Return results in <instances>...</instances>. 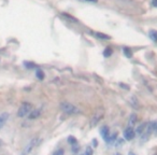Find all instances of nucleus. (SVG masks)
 Returning a JSON list of instances; mask_svg holds the SVG:
<instances>
[{"label": "nucleus", "mask_w": 157, "mask_h": 155, "mask_svg": "<svg viewBox=\"0 0 157 155\" xmlns=\"http://www.w3.org/2000/svg\"><path fill=\"white\" fill-rule=\"evenodd\" d=\"M60 109L63 110L65 113L70 114V115H73V114H78L80 112V110L75 107L74 105L70 103H67V101H63V103H60Z\"/></svg>", "instance_id": "obj_1"}, {"label": "nucleus", "mask_w": 157, "mask_h": 155, "mask_svg": "<svg viewBox=\"0 0 157 155\" xmlns=\"http://www.w3.org/2000/svg\"><path fill=\"white\" fill-rule=\"evenodd\" d=\"M31 111H33V105L29 103H24L20 107V109H18L17 116L18 118H24V116L28 115Z\"/></svg>", "instance_id": "obj_2"}, {"label": "nucleus", "mask_w": 157, "mask_h": 155, "mask_svg": "<svg viewBox=\"0 0 157 155\" xmlns=\"http://www.w3.org/2000/svg\"><path fill=\"white\" fill-rule=\"evenodd\" d=\"M40 142H41V139H40V138H35V139H33L26 146H25V149L23 150V152L21 155H28L29 153H30L31 151H33V149H35L36 146L40 143Z\"/></svg>", "instance_id": "obj_3"}, {"label": "nucleus", "mask_w": 157, "mask_h": 155, "mask_svg": "<svg viewBox=\"0 0 157 155\" xmlns=\"http://www.w3.org/2000/svg\"><path fill=\"white\" fill-rule=\"evenodd\" d=\"M135 136H136V133H135V130L131 128V126L125 129V131H124L125 140H127V141H130V140H132L133 138H135Z\"/></svg>", "instance_id": "obj_4"}, {"label": "nucleus", "mask_w": 157, "mask_h": 155, "mask_svg": "<svg viewBox=\"0 0 157 155\" xmlns=\"http://www.w3.org/2000/svg\"><path fill=\"white\" fill-rule=\"evenodd\" d=\"M100 135L101 137L103 138L105 142H109V138H110V129L108 126H103L102 128L100 129Z\"/></svg>", "instance_id": "obj_5"}, {"label": "nucleus", "mask_w": 157, "mask_h": 155, "mask_svg": "<svg viewBox=\"0 0 157 155\" xmlns=\"http://www.w3.org/2000/svg\"><path fill=\"white\" fill-rule=\"evenodd\" d=\"M42 110L41 109H36V110H33V111L30 112V113L27 115V118H28V120H35V118H38L40 115H41L42 113Z\"/></svg>", "instance_id": "obj_6"}, {"label": "nucleus", "mask_w": 157, "mask_h": 155, "mask_svg": "<svg viewBox=\"0 0 157 155\" xmlns=\"http://www.w3.org/2000/svg\"><path fill=\"white\" fill-rule=\"evenodd\" d=\"M147 124L148 123H142V124H140L139 126L136 128V130H135V133L136 134H138V135H142V134L145 131V129H146V127H147Z\"/></svg>", "instance_id": "obj_7"}, {"label": "nucleus", "mask_w": 157, "mask_h": 155, "mask_svg": "<svg viewBox=\"0 0 157 155\" xmlns=\"http://www.w3.org/2000/svg\"><path fill=\"white\" fill-rule=\"evenodd\" d=\"M8 120H9V113L5 112V113L0 114V128H1V127H2L6 123H7Z\"/></svg>", "instance_id": "obj_8"}, {"label": "nucleus", "mask_w": 157, "mask_h": 155, "mask_svg": "<svg viewBox=\"0 0 157 155\" xmlns=\"http://www.w3.org/2000/svg\"><path fill=\"white\" fill-rule=\"evenodd\" d=\"M95 36L98 38H100V39H105V40H110L111 39V37L108 35H105V33H95Z\"/></svg>", "instance_id": "obj_9"}, {"label": "nucleus", "mask_w": 157, "mask_h": 155, "mask_svg": "<svg viewBox=\"0 0 157 155\" xmlns=\"http://www.w3.org/2000/svg\"><path fill=\"white\" fill-rule=\"evenodd\" d=\"M137 123V115H136L135 113H132L130 116H129V125H133V124H136Z\"/></svg>", "instance_id": "obj_10"}, {"label": "nucleus", "mask_w": 157, "mask_h": 155, "mask_svg": "<svg viewBox=\"0 0 157 155\" xmlns=\"http://www.w3.org/2000/svg\"><path fill=\"white\" fill-rule=\"evenodd\" d=\"M123 51H124V54L126 57H128V58L132 57V52H131V50L129 48H123Z\"/></svg>", "instance_id": "obj_11"}, {"label": "nucleus", "mask_w": 157, "mask_h": 155, "mask_svg": "<svg viewBox=\"0 0 157 155\" xmlns=\"http://www.w3.org/2000/svg\"><path fill=\"white\" fill-rule=\"evenodd\" d=\"M112 53H113V50H112L111 48H107L105 51H103V56H105V57H110L112 55Z\"/></svg>", "instance_id": "obj_12"}, {"label": "nucleus", "mask_w": 157, "mask_h": 155, "mask_svg": "<svg viewBox=\"0 0 157 155\" xmlns=\"http://www.w3.org/2000/svg\"><path fill=\"white\" fill-rule=\"evenodd\" d=\"M36 76L39 80H43L44 79V73L42 72L41 69H37L36 70Z\"/></svg>", "instance_id": "obj_13"}, {"label": "nucleus", "mask_w": 157, "mask_h": 155, "mask_svg": "<svg viewBox=\"0 0 157 155\" xmlns=\"http://www.w3.org/2000/svg\"><path fill=\"white\" fill-rule=\"evenodd\" d=\"M148 125L152 128V131H157V121H153V122L148 123Z\"/></svg>", "instance_id": "obj_14"}, {"label": "nucleus", "mask_w": 157, "mask_h": 155, "mask_svg": "<svg viewBox=\"0 0 157 155\" xmlns=\"http://www.w3.org/2000/svg\"><path fill=\"white\" fill-rule=\"evenodd\" d=\"M24 66L25 67H27L28 69H35L37 66L35 65V64H33V63H29V61H25L24 63Z\"/></svg>", "instance_id": "obj_15"}, {"label": "nucleus", "mask_w": 157, "mask_h": 155, "mask_svg": "<svg viewBox=\"0 0 157 155\" xmlns=\"http://www.w3.org/2000/svg\"><path fill=\"white\" fill-rule=\"evenodd\" d=\"M150 37L154 41H157V30H150Z\"/></svg>", "instance_id": "obj_16"}, {"label": "nucleus", "mask_w": 157, "mask_h": 155, "mask_svg": "<svg viewBox=\"0 0 157 155\" xmlns=\"http://www.w3.org/2000/svg\"><path fill=\"white\" fill-rule=\"evenodd\" d=\"M68 142H69L70 144H72V145H76V143H78V141H76V139L74 137H72V136H70V137H68Z\"/></svg>", "instance_id": "obj_17"}, {"label": "nucleus", "mask_w": 157, "mask_h": 155, "mask_svg": "<svg viewBox=\"0 0 157 155\" xmlns=\"http://www.w3.org/2000/svg\"><path fill=\"white\" fill-rule=\"evenodd\" d=\"M63 16H65L67 20H70V21H72V22H78V20H75L73 16L69 15V14H67V13H63Z\"/></svg>", "instance_id": "obj_18"}, {"label": "nucleus", "mask_w": 157, "mask_h": 155, "mask_svg": "<svg viewBox=\"0 0 157 155\" xmlns=\"http://www.w3.org/2000/svg\"><path fill=\"white\" fill-rule=\"evenodd\" d=\"M102 118V115H98V116H96V118L93 120V123H92V126H95V125H97L98 124V122H99V120Z\"/></svg>", "instance_id": "obj_19"}, {"label": "nucleus", "mask_w": 157, "mask_h": 155, "mask_svg": "<svg viewBox=\"0 0 157 155\" xmlns=\"http://www.w3.org/2000/svg\"><path fill=\"white\" fill-rule=\"evenodd\" d=\"M84 155H94V152H93V149L90 146H87L85 150V154Z\"/></svg>", "instance_id": "obj_20"}, {"label": "nucleus", "mask_w": 157, "mask_h": 155, "mask_svg": "<svg viewBox=\"0 0 157 155\" xmlns=\"http://www.w3.org/2000/svg\"><path fill=\"white\" fill-rule=\"evenodd\" d=\"M116 137H117V133H114L113 135H110V138H109V142H108V143H110V142H113L114 140L116 139Z\"/></svg>", "instance_id": "obj_21"}, {"label": "nucleus", "mask_w": 157, "mask_h": 155, "mask_svg": "<svg viewBox=\"0 0 157 155\" xmlns=\"http://www.w3.org/2000/svg\"><path fill=\"white\" fill-rule=\"evenodd\" d=\"M63 149H58V150H56L54 153H53V155H63Z\"/></svg>", "instance_id": "obj_22"}, {"label": "nucleus", "mask_w": 157, "mask_h": 155, "mask_svg": "<svg viewBox=\"0 0 157 155\" xmlns=\"http://www.w3.org/2000/svg\"><path fill=\"white\" fill-rule=\"evenodd\" d=\"M130 103H131V106H132V107H135V108H138V105H136V103H138V101L136 100V98H131V100H130Z\"/></svg>", "instance_id": "obj_23"}, {"label": "nucleus", "mask_w": 157, "mask_h": 155, "mask_svg": "<svg viewBox=\"0 0 157 155\" xmlns=\"http://www.w3.org/2000/svg\"><path fill=\"white\" fill-rule=\"evenodd\" d=\"M92 143H93V146H94V148H97V145H98V141H97L96 139H94L92 141Z\"/></svg>", "instance_id": "obj_24"}, {"label": "nucleus", "mask_w": 157, "mask_h": 155, "mask_svg": "<svg viewBox=\"0 0 157 155\" xmlns=\"http://www.w3.org/2000/svg\"><path fill=\"white\" fill-rule=\"evenodd\" d=\"M152 3H153V6H154V7L157 8V0H152Z\"/></svg>", "instance_id": "obj_25"}, {"label": "nucleus", "mask_w": 157, "mask_h": 155, "mask_svg": "<svg viewBox=\"0 0 157 155\" xmlns=\"http://www.w3.org/2000/svg\"><path fill=\"white\" fill-rule=\"evenodd\" d=\"M120 85H121V87H124V88H126V90H128V87H127V85H125V84H122V83H121Z\"/></svg>", "instance_id": "obj_26"}, {"label": "nucleus", "mask_w": 157, "mask_h": 155, "mask_svg": "<svg viewBox=\"0 0 157 155\" xmlns=\"http://www.w3.org/2000/svg\"><path fill=\"white\" fill-rule=\"evenodd\" d=\"M86 1H90V2H97V0H86Z\"/></svg>", "instance_id": "obj_27"}, {"label": "nucleus", "mask_w": 157, "mask_h": 155, "mask_svg": "<svg viewBox=\"0 0 157 155\" xmlns=\"http://www.w3.org/2000/svg\"><path fill=\"white\" fill-rule=\"evenodd\" d=\"M128 155H136V154H135V153H132V152H129Z\"/></svg>", "instance_id": "obj_28"}, {"label": "nucleus", "mask_w": 157, "mask_h": 155, "mask_svg": "<svg viewBox=\"0 0 157 155\" xmlns=\"http://www.w3.org/2000/svg\"><path fill=\"white\" fill-rule=\"evenodd\" d=\"M115 155H121V154H120V153H117V154H115Z\"/></svg>", "instance_id": "obj_29"}, {"label": "nucleus", "mask_w": 157, "mask_h": 155, "mask_svg": "<svg viewBox=\"0 0 157 155\" xmlns=\"http://www.w3.org/2000/svg\"><path fill=\"white\" fill-rule=\"evenodd\" d=\"M0 144H1V141H0Z\"/></svg>", "instance_id": "obj_30"}]
</instances>
